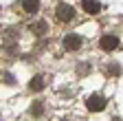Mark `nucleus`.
<instances>
[{"label":"nucleus","instance_id":"nucleus-1","mask_svg":"<svg viewBox=\"0 0 123 121\" xmlns=\"http://www.w3.org/2000/svg\"><path fill=\"white\" fill-rule=\"evenodd\" d=\"M57 20H62V22H70L73 18H75V9L70 7V5H66V2H62V5H57Z\"/></svg>","mask_w":123,"mask_h":121},{"label":"nucleus","instance_id":"nucleus-2","mask_svg":"<svg viewBox=\"0 0 123 121\" xmlns=\"http://www.w3.org/2000/svg\"><path fill=\"white\" fill-rule=\"evenodd\" d=\"M86 106H88L92 112H101V110L105 108V99H103L101 95H90L88 101H86Z\"/></svg>","mask_w":123,"mask_h":121},{"label":"nucleus","instance_id":"nucleus-3","mask_svg":"<svg viewBox=\"0 0 123 121\" xmlns=\"http://www.w3.org/2000/svg\"><path fill=\"white\" fill-rule=\"evenodd\" d=\"M99 46L103 51H114V49H119V38L117 35H103L99 40Z\"/></svg>","mask_w":123,"mask_h":121},{"label":"nucleus","instance_id":"nucleus-4","mask_svg":"<svg viewBox=\"0 0 123 121\" xmlns=\"http://www.w3.org/2000/svg\"><path fill=\"white\" fill-rule=\"evenodd\" d=\"M81 7L86 13H90V16H97V13L101 11V2L99 0H81Z\"/></svg>","mask_w":123,"mask_h":121},{"label":"nucleus","instance_id":"nucleus-5","mask_svg":"<svg viewBox=\"0 0 123 121\" xmlns=\"http://www.w3.org/2000/svg\"><path fill=\"white\" fill-rule=\"evenodd\" d=\"M64 46H66L68 51H77V49L81 46V38H79V35H75V33L66 35V38H64Z\"/></svg>","mask_w":123,"mask_h":121},{"label":"nucleus","instance_id":"nucleus-6","mask_svg":"<svg viewBox=\"0 0 123 121\" xmlns=\"http://www.w3.org/2000/svg\"><path fill=\"white\" fill-rule=\"evenodd\" d=\"M22 9L26 13H35L40 9V0H22Z\"/></svg>","mask_w":123,"mask_h":121},{"label":"nucleus","instance_id":"nucleus-7","mask_svg":"<svg viewBox=\"0 0 123 121\" xmlns=\"http://www.w3.org/2000/svg\"><path fill=\"white\" fill-rule=\"evenodd\" d=\"M40 88H44V77L42 75L33 77V82H31V90H40Z\"/></svg>","mask_w":123,"mask_h":121},{"label":"nucleus","instance_id":"nucleus-8","mask_svg":"<svg viewBox=\"0 0 123 121\" xmlns=\"http://www.w3.org/2000/svg\"><path fill=\"white\" fill-rule=\"evenodd\" d=\"M31 29H33L35 33H40V35H42V33H46V22H35Z\"/></svg>","mask_w":123,"mask_h":121}]
</instances>
